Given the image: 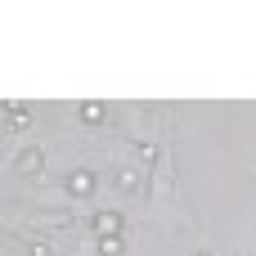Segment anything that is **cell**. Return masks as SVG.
I'll use <instances>...</instances> for the list:
<instances>
[{
    "label": "cell",
    "mask_w": 256,
    "mask_h": 256,
    "mask_svg": "<svg viewBox=\"0 0 256 256\" xmlns=\"http://www.w3.org/2000/svg\"><path fill=\"white\" fill-rule=\"evenodd\" d=\"M122 230H126V220H122L117 212H99V216H94V238H117Z\"/></svg>",
    "instance_id": "1"
},
{
    "label": "cell",
    "mask_w": 256,
    "mask_h": 256,
    "mask_svg": "<svg viewBox=\"0 0 256 256\" xmlns=\"http://www.w3.org/2000/svg\"><path fill=\"white\" fill-rule=\"evenodd\" d=\"M68 194H72V198H90V194H94V171H86V166L72 171V176H68Z\"/></svg>",
    "instance_id": "2"
},
{
    "label": "cell",
    "mask_w": 256,
    "mask_h": 256,
    "mask_svg": "<svg viewBox=\"0 0 256 256\" xmlns=\"http://www.w3.org/2000/svg\"><path fill=\"white\" fill-rule=\"evenodd\" d=\"M81 122H86V126H99V122H104V104H99V99L81 104Z\"/></svg>",
    "instance_id": "3"
},
{
    "label": "cell",
    "mask_w": 256,
    "mask_h": 256,
    "mask_svg": "<svg viewBox=\"0 0 256 256\" xmlns=\"http://www.w3.org/2000/svg\"><path fill=\"white\" fill-rule=\"evenodd\" d=\"M99 252H104V256H122V252H126V234H117V238H99Z\"/></svg>",
    "instance_id": "4"
},
{
    "label": "cell",
    "mask_w": 256,
    "mask_h": 256,
    "mask_svg": "<svg viewBox=\"0 0 256 256\" xmlns=\"http://www.w3.org/2000/svg\"><path fill=\"white\" fill-rule=\"evenodd\" d=\"M4 112H9V126L27 130V108H18V104H4Z\"/></svg>",
    "instance_id": "5"
},
{
    "label": "cell",
    "mask_w": 256,
    "mask_h": 256,
    "mask_svg": "<svg viewBox=\"0 0 256 256\" xmlns=\"http://www.w3.org/2000/svg\"><path fill=\"white\" fill-rule=\"evenodd\" d=\"M18 166H22V171H40V153H36V148H27V153L18 158Z\"/></svg>",
    "instance_id": "6"
},
{
    "label": "cell",
    "mask_w": 256,
    "mask_h": 256,
    "mask_svg": "<svg viewBox=\"0 0 256 256\" xmlns=\"http://www.w3.org/2000/svg\"><path fill=\"white\" fill-rule=\"evenodd\" d=\"M32 256H54V252H50V243H32Z\"/></svg>",
    "instance_id": "7"
},
{
    "label": "cell",
    "mask_w": 256,
    "mask_h": 256,
    "mask_svg": "<svg viewBox=\"0 0 256 256\" xmlns=\"http://www.w3.org/2000/svg\"><path fill=\"white\" fill-rule=\"evenodd\" d=\"M198 256H207V252H198Z\"/></svg>",
    "instance_id": "8"
}]
</instances>
